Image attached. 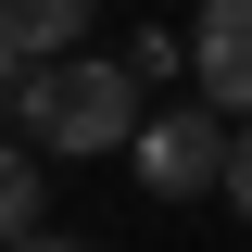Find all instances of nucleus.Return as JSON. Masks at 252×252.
<instances>
[{
  "label": "nucleus",
  "mask_w": 252,
  "mask_h": 252,
  "mask_svg": "<svg viewBox=\"0 0 252 252\" xmlns=\"http://www.w3.org/2000/svg\"><path fill=\"white\" fill-rule=\"evenodd\" d=\"M139 126H152V101H139V63H13V139H38V152L89 164V152H139Z\"/></svg>",
  "instance_id": "f257e3e1"
},
{
  "label": "nucleus",
  "mask_w": 252,
  "mask_h": 252,
  "mask_svg": "<svg viewBox=\"0 0 252 252\" xmlns=\"http://www.w3.org/2000/svg\"><path fill=\"white\" fill-rule=\"evenodd\" d=\"M227 152H240V126L215 101H177L139 126V189L152 202H227Z\"/></svg>",
  "instance_id": "f03ea898"
},
{
  "label": "nucleus",
  "mask_w": 252,
  "mask_h": 252,
  "mask_svg": "<svg viewBox=\"0 0 252 252\" xmlns=\"http://www.w3.org/2000/svg\"><path fill=\"white\" fill-rule=\"evenodd\" d=\"M189 76L227 126H252V0H202L189 13Z\"/></svg>",
  "instance_id": "7ed1b4c3"
},
{
  "label": "nucleus",
  "mask_w": 252,
  "mask_h": 252,
  "mask_svg": "<svg viewBox=\"0 0 252 252\" xmlns=\"http://www.w3.org/2000/svg\"><path fill=\"white\" fill-rule=\"evenodd\" d=\"M89 13L101 0H0V51L13 63H76L89 51Z\"/></svg>",
  "instance_id": "20e7f679"
},
{
  "label": "nucleus",
  "mask_w": 252,
  "mask_h": 252,
  "mask_svg": "<svg viewBox=\"0 0 252 252\" xmlns=\"http://www.w3.org/2000/svg\"><path fill=\"white\" fill-rule=\"evenodd\" d=\"M0 227H13V240L51 227V152H38V139H13V164H0Z\"/></svg>",
  "instance_id": "39448f33"
},
{
  "label": "nucleus",
  "mask_w": 252,
  "mask_h": 252,
  "mask_svg": "<svg viewBox=\"0 0 252 252\" xmlns=\"http://www.w3.org/2000/svg\"><path fill=\"white\" fill-rule=\"evenodd\" d=\"M126 63H139V89H152V76H177V26H139V38H126Z\"/></svg>",
  "instance_id": "423d86ee"
},
{
  "label": "nucleus",
  "mask_w": 252,
  "mask_h": 252,
  "mask_svg": "<svg viewBox=\"0 0 252 252\" xmlns=\"http://www.w3.org/2000/svg\"><path fill=\"white\" fill-rule=\"evenodd\" d=\"M227 202L252 215V126H240V152H227Z\"/></svg>",
  "instance_id": "0eeeda50"
},
{
  "label": "nucleus",
  "mask_w": 252,
  "mask_h": 252,
  "mask_svg": "<svg viewBox=\"0 0 252 252\" xmlns=\"http://www.w3.org/2000/svg\"><path fill=\"white\" fill-rule=\"evenodd\" d=\"M13 252H89V240H51V227H38V240H13Z\"/></svg>",
  "instance_id": "6e6552de"
}]
</instances>
